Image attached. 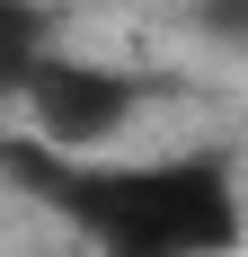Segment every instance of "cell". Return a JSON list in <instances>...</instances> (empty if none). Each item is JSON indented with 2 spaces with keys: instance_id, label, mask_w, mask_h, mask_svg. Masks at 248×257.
I'll use <instances>...</instances> for the list:
<instances>
[{
  "instance_id": "cell-3",
  "label": "cell",
  "mask_w": 248,
  "mask_h": 257,
  "mask_svg": "<svg viewBox=\"0 0 248 257\" xmlns=\"http://www.w3.org/2000/svg\"><path fill=\"white\" fill-rule=\"evenodd\" d=\"M204 18H213V27H230V36H248V0H213Z\"/></svg>"
},
{
  "instance_id": "cell-2",
  "label": "cell",
  "mask_w": 248,
  "mask_h": 257,
  "mask_svg": "<svg viewBox=\"0 0 248 257\" xmlns=\"http://www.w3.org/2000/svg\"><path fill=\"white\" fill-rule=\"evenodd\" d=\"M27 124H36V151L62 160H98L115 151L133 115H142V80L106 71V62H27Z\"/></svg>"
},
{
  "instance_id": "cell-1",
  "label": "cell",
  "mask_w": 248,
  "mask_h": 257,
  "mask_svg": "<svg viewBox=\"0 0 248 257\" xmlns=\"http://www.w3.org/2000/svg\"><path fill=\"white\" fill-rule=\"evenodd\" d=\"M45 195L106 257H222L239 248V195L204 160H71Z\"/></svg>"
}]
</instances>
